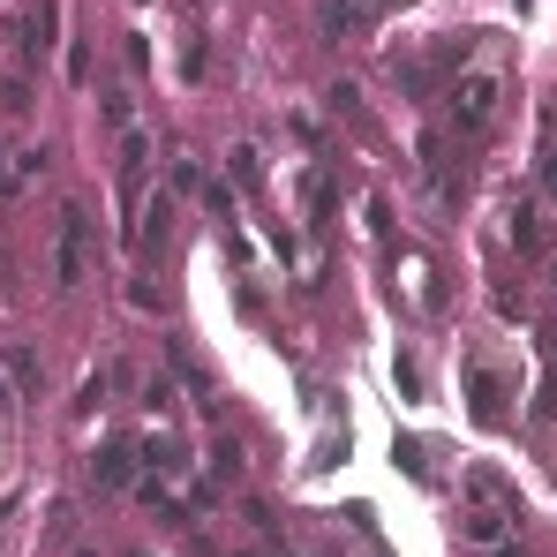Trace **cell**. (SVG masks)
I'll list each match as a JSON object with an SVG mask.
<instances>
[{
  "label": "cell",
  "instance_id": "obj_3",
  "mask_svg": "<svg viewBox=\"0 0 557 557\" xmlns=\"http://www.w3.org/2000/svg\"><path fill=\"white\" fill-rule=\"evenodd\" d=\"M460 376H467V407H474V422H505V384H497V370H490L482 355H467Z\"/></svg>",
  "mask_w": 557,
  "mask_h": 557
},
{
  "label": "cell",
  "instance_id": "obj_10",
  "mask_svg": "<svg viewBox=\"0 0 557 557\" xmlns=\"http://www.w3.org/2000/svg\"><path fill=\"white\" fill-rule=\"evenodd\" d=\"M211 474H219V482H242V445H234V437L211 445Z\"/></svg>",
  "mask_w": 557,
  "mask_h": 557
},
{
  "label": "cell",
  "instance_id": "obj_1",
  "mask_svg": "<svg viewBox=\"0 0 557 557\" xmlns=\"http://www.w3.org/2000/svg\"><path fill=\"white\" fill-rule=\"evenodd\" d=\"M520 520H528L520 490L497 467H467V482H460V543L474 557H528L520 550Z\"/></svg>",
  "mask_w": 557,
  "mask_h": 557
},
{
  "label": "cell",
  "instance_id": "obj_5",
  "mask_svg": "<svg viewBox=\"0 0 557 557\" xmlns=\"http://www.w3.org/2000/svg\"><path fill=\"white\" fill-rule=\"evenodd\" d=\"M53 46H61V0H38L23 15V61H53Z\"/></svg>",
  "mask_w": 557,
  "mask_h": 557
},
{
  "label": "cell",
  "instance_id": "obj_11",
  "mask_svg": "<svg viewBox=\"0 0 557 557\" xmlns=\"http://www.w3.org/2000/svg\"><path fill=\"white\" fill-rule=\"evenodd\" d=\"M8 376H15V384H23V392H38V362H30V355H23V347H8Z\"/></svg>",
  "mask_w": 557,
  "mask_h": 557
},
{
  "label": "cell",
  "instance_id": "obj_6",
  "mask_svg": "<svg viewBox=\"0 0 557 557\" xmlns=\"http://www.w3.org/2000/svg\"><path fill=\"white\" fill-rule=\"evenodd\" d=\"M505 242H512L520 257H543V203H535V196H520V203L505 211Z\"/></svg>",
  "mask_w": 557,
  "mask_h": 557
},
{
  "label": "cell",
  "instance_id": "obj_12",
  "mask_svg": "<svg viewBox=\"0 0 557 557\" xmlns=\"http://www.w3.org/2000/svg\"><path fill=\"white\" fill-rule=\"evenodd\" d=\"M543 362H550V370H543V407H550V414H557V332H550V339H543Z\"/></svg>",
  "mask_w": 557,
  "mask_h": 557
},
{
  "label": "cell",
  "instance_id": "obj_7",
  "mask_svg": "<svg viewBox=\"0 0 557 557\" xmlns=\"http://www.w3.org/2000/svg\"><path fill=\"white\" fill-rule=\"evenodd\" d=\"M91 482L98 490H128V482H136V445H98L91 453Z\"/></svg>",
  "mask_w": 557,
  "mask_h": 557
},
{
  "label": "cell",
  "instance_id": "obj_2",
  "mask_svg": "<svg viewBox=\"0 0 557 557\" xmlns=\"http://www.w3.org/2000/svg\"><path fill=\"white\" fill-rule=\"evenodd\" d=\"M497 98H505V69H497V53L467 61L460 76L445 84V128H453V136H482V128L497 121Z\"/></svg>",
  "mask_w": 557,
  "mask_h": 557
},
{
  "label": "cell",
  "instance_id": "obj_8",
  "mask_svg": "<svg viewBox=\"0 0 557 557\" xmlns=\"http://www.w3.org/2000/svg\"><path fill=\"white\" fill-rule=\"evenodd\" d=\"M362 23H370L362 0H317V30H324V38H355Z\"/></svg>",
  "mask_w": 557,
  "mask_h": 557
},
{
  "label": "cell",
  "instance_id": "obj_14",
  "mask_svg": "<svg viewBox=\"0 0 557 557\" xmlns=\"http://www.w3.org/2000/svg\"><path fill=\"white\" fill-rule=\"evenodd\" d=\"M362 8H399V0H362Z\"/></svg>",
  "mask_w": 557,
  "mask_h": 557
},
{
  "label": "cell",
  "instance_id": "obj_4",
  "mask_svg": "<svg viewBox=\"0 0 557 557\" xmlns=\"http://www.w3.org/2000/svg\"><path fill=\"white\" fill-rule=\"evenodd\" d=\"M84 234H91V219H84V203H69V211H61V257H53V286H76V278H84Z\"/></svg>",
  "mask_w": 557,
  "mask_h": 557
},
{
  "label": "cell",
  "instance_id": "obj_9",
  "mask_svg": "<svg viewBox=\"0 0 557 557\" xmlns=\"http://www.w3.org/2000/svg\"><path fill=\"white\" fill-rule=\"evenodd\" d=\"M226 174H234V188H257V182H264V159H257V144H234V151H226Z\"/></svg>",
  "mask_w": 557,
  "mask_h": 557
},
{
  "label": "cell",
  "instance_id": "obj_13",
  "mask_svg": "<svg viewBox=\"0 0 557 557\" xmlns=\"http://www.w3.org/2000/svg\"><path fill=\"white\" fill-rule=\"evenodd\" d=\"M392 460L407 467V474H414V482H430V453H422V445H399V453H392Z\"/></svg>",
  "mask_w": 557,
  "mask_h": 557
},
{
  "label": "cell",
  "instance_id": "obj_15",
  "mask_svg": "<svg viewBox=\"0 0 557 557\" xmlns=\"http://www.w3.org/2000/svg\"><path fill=\"white\" fill-rule=\"evenodd\" d=\"M550 188H557V166H550Z\"/></svg>",
  "mask_w": 557,
  "mask_h": 557
}]
</instances>
